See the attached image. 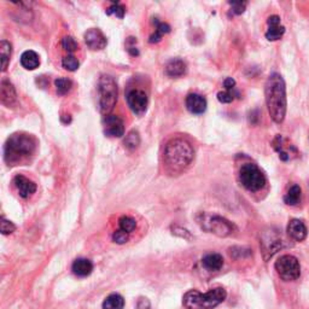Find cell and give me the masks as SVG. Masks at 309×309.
<instances>
[{
  "mask_svg": "<svg viewBox=\"0 0 309 309\" xmlns=\"http://www.w3.org/2000/svg\"><path fill=\"white\" fill-rule=\"evenodd\" d=\"M266 103L274 122L282 123L286 114V88L282 75L274 73L266 82Z\"/></svg>",
  "mask_w": 309,
  "mask_h": 309,
  "instance_id": "6da1fadb",
  "label": "cell"
},
{
  "mask_svg": "<svg viewBox=\"0 0 309 309\" xmlns=\"http://www.w3.org/2000/svg\"><path fill=\"white\" fill-rule=\"evenodd\" d=\"M36 147V141L30 134L15 133L5 144V161L10 166L20 165L29 159Z\"/></svg>",
  "mask_w": 309,
  "mask_h": 309,
  "instance_id": "7a4b0ae2",
  "label": "cell"
},
{
  "mask_svg": "<svg viewBox=\"0 0 309 309\" xmlns=\"http://www.w3.org/2000/svg\"><path fill=\"white\" fill-rule=\"evenodd\" d=\"M193 149L184 139H173L165 149V162L171 173H180L193 160Z\"/></svg>",
  "mask_w": 309,
  "mask_h": 309,
  "instance_id": "3957f363",
  "label": "cell"
},
{
  "mask_svg": "<svg viewBox=\"0 0 309 309\" xmlns=\"http://www.w3.org/2000/svg\"><path fill=\"white\" fill-rule=\"evenodd\" d=\"M227 297L226 290L215 287L202 293L197 290H190L182 297V304L186 309H214Z\"/></svg>",
  "mask_w": 309,
  "mask_h": 309,
  "instance_id": "277c9868",
  "label": "cell"
},
{
  "mask_svg": "<svg viewBox=\"0 0 309 309\" xmlns=\"http://www.w3.org/2000/svg\"><path fill=\"white\" fill-rule=\"evenodd\" d=\"M99 110L103 115H109L117 100V86L110 75H101L98 81Z\"/></svg>",
  "mask_w": 309,
  "mask_h": 309,
  "instance_id": "5b68a950",
  "label": "cell"
},
{
  "mask_svg": "<svg viewBox=\"0 0 309 309\" xmlns=\"http://www.w3.org/2000/svg\"><path fill=\"white\" fill-rule=\"evenodd\" d=\"M239 179L243 186L248 188L249 191H252V192H256V191L264 188L266 181H267L261 169L254 163H246L240 168Z\"/></svg>",
  "mask_w": 309,
  "mask_h": 309,
  "instance_id": "8992f818",
  "label": "cell"
},
{
  "mask_svg": "<svg viewBox=\"0 0 309 309\" xmlns=\"http://www.w3.org/2000/svg\"><path fill=\"white\" fill-rule=\"evenodd\" d=\"M276 271L278 276L285 282H292L299 278L301 267L298 260L292 255H284L276 262Z\"/></svg>",
  "mask_w": 309,
  "mask_h": 309,
  "instance_id": "52a82bcc",
  "label": "cell"
},
{
  "mask_svg": "<svg viewBox=\"0 0 309 309\" xmlns=\"http://www.w3.org/2000/svg\"><path fill=\"white\" fill-rule=\"evenodd\" d=\"M203 227L219 237L230 236L233 231V225L220 216H210L208 220H204L203 222Z\"/></svg>",
  "mask_w": 309,
  "mask_h": 309,
  "instance_id": "ba28073f",
  "label": "cell"
},
{
  "mask_svg": "<svg viewBox=\"0 0 309 309\" xmlns=\"http://www.w3.org/2000/svg\"><path fill=\"white\" fill-rule=\"evenodd\" d=\"M127 103L135 115L141 116L146 113L149 99L146 93L141 89H132L127 94Z\"/></svg>",
  "mask_w": 309,
  "mask_h": 309,
  "instance_id": "9c48e42d",
  "label": "cell"
},
{
  "mask_svg": "<svg viewBox=\"0 0 309 309\" xmlns=\"http://www.w3.org/2000/svg\"><path fill=\"white\" fill-rule=\"evenodd\" d=\"M104 133L111 138H121L125 134V125L123 121L116 115H108L104 117Z\"/></svg>",
  "mask_w": 309,
  "mask_h": 309,
  "instance_id": "30bf717a",
  "label": "cell"
},
{
  "mask_svg": "<svg viewBox=\"0 0 309 309\" xmlns=\"http://www.w3.org/2000/svg\"><path fill=\"white\" fill-rule=\"evenodd\" d=\"M85 42L91 50H103L107 46V38L99 29H89L85 33Z\"/></svg>",
  "mask_w": 309,
  "mask_h": 309,
  "instance_id": "8fae6325",
  "label": "cell"
},
{
  "mask_svg": "<svg viewBox=\"0 0 309 309\" xmlns=\"http://www.w3.org/2000/svg\"><path fill=\"white\" fill-rule=\"evenodd\" d=\"M14 184L22 198H28V197L32 196L33 193H35L36 191V185L34 184L32 180L23 177V175H17V177H15Z\"/></svg>",
  "mask_w": 309,
  "mask_h": 309,
  "instance_id": "7c38bea8",
  "label": "cell"
},
{
  "mask_svg": "<svg viewBox=\"0 0 309 309\" xmlns=\"http://www.w3.org/2000/svg\"><path fill=\"white\" fill-rule=\"evenodd\" d=\"M268 24V30L266 32V38L270 41H276L279 40L283 36V34L285 33V28L280 24V17L279 16H271L267 20Z\"/></svg>",
  "mask_w": 309,
  "mask_h": 309,
  "instance_id": "4fadbf2b",
  "label": "cell"
},
{
  "mask_svg": "<svg viewBox=\"0 0 309 309\" xmlns=\"http://www.w3.org/2000/svg\"><path fill=\"white\" fill-rule=\"evenodd\" d=\"M186 108L192 114H203L207 109V100L200 94L191 93L186 98Z\"/></svg>",
  "mask_w": 309,
  "mask_h": 309,
  "instance_id": "5bb4252c",
  "label": "cell"
},
{
  "mask_svg": "<svg viewBox=\"0 0 309 309\" xmlns=\"http://www.w3.org/2000/svg\"><path fill=\"white\" fill-rule=\"evenodd\" d=\"M287 233L289 236L292 238V239L297 240V242H301V240H304L305 237H307V227L301 220H297V219H293L289 222L287 225Z\"/></svg>",
  "mask_w": 309,
  "mask_h": 309,
  "instance_id": "9a60e30c",
  "label": "cell"
},
{
  "mask_svg": "<svg viewBox=\"0 0 309 309\" xmlns=\"http://www.w3.org/2000/svg\"><path fill=\"white\" fill-rule=\"evenodd\" d=\"M0 97H2V103L10 107L16 101V91H15L14 85L8 80H3L2 87H0Z\"/></svg>",
  "mask_w": 309,
  "mask_h": 309,
  "instance_id": "2e32d148",
  "label": "cell"
},
{
  "mask_svg": "<svg viewBox=\"0 0 309 309\" xmlns=\"http://www.w3.org/2000/svg\"><path fill=\"white\" fill-rule=\"evenodd\" d=\"M72 270L77 277H87L93 271V264L87 259H77L74 261Z\"/></svg>",
  "mask_w": 309,
  "mask_h": 309,
  "instance_id": "e0dca14e",
  "label": "cell"
},
{
  "mask_svg": "<svg viewBox=\"0 0 309 309\" xmlns=\"http://www.w3.org/2000/svg\"><path fill=\"white\" fill-rule=\"evenodd\" d=\"M166 73L167 75L171 77L182 76L185 73H186V64H185L184 61L179 60V58H175V60H172L168 64H167Z\"/></svg>",
  "mask_w": 309,
  "mask_h": 309,
  "instance_id": "ac0fdd59",
  "label": "cell"
},
{
  "mask_svg": "<svg viewBox=\"0 0 309 309\" xmlns=\"http://www.w3.org/2000/svg\"><path fill=\"white\" fill-rule=\"evenodd\" d=\"M202 264L205 270H208L209 272H216L220 271L222 266H224V259L219 254H209L203 258Z\"/></svg>",
  "mask_w": 309,
  "mask_h": 309,
  "instance_id": "d6986e66",
  "label": "cell"
},
{
  "mask_svg": "<svg viewBox=\"0 0 309 309\" xmlns=\"http://www.w3.org/2000/svg\"><path fill=\"white\" fill-rule=\"evenodd\" d=\"M21 64L24 69L34 70L39 67L40 60L39 56L34 51H26L21 56Z\"/></svg>",
  "mask_w": 309,
  "mask_h": 309,
  "instance_id": "ffe728a7",
  "label": "cell"
},
{
  "mask_svg": "<svg viewBox=\"0 0 309 309\" xmlns=\"http://www.w3.org/2000/svg\"><path fill=\"white\" fill-rule=\"evenodd\" d=\"M123 307H125V299L119 293L108 296L103 302V309H123Z\"/></svg>",
  "mask_w": 309,
  "mask_h": 309,
  "instance_id": "44dd1931",
  "label": "cell"
},
{
  "mask_svg": "<svg viewBox=\"0 0 309 309\" xmlns=\"http://www.w3.org/2000/svg\"><path fill=\"white\" fill-rule=\"evenodd\" d=\"M301 187L298 185H293L290 187V190L287 191V193L284 197V202L289 205H296L298 204L299 200H301Z\"/></svg>",
  "mask_w": 309,
  "mask_h": 309,
  "instance_id": "7402d4cb",
  "label": "cell"
},
{
  "mask_svg": "<svg viewBox=\"0 0 309 309\" xmlns=\"http://www.w3.org/2000/svg\"><path fill=\"white\" fill-rule=\"evenodd\" d=\"M10 56H11V45L10 42H8L6 40H3L0 42V57H2V69L3 72H5L6 68L9 66V62H10Z\"/></svg>",
  "mask_w": 309,
  "mask_h": 309,
  "instance_id": "603a6c76",
  "label": "cell"
},
{
  "mask_svg": "<svg viewBox=\"0 0 309 309\" xmlns=\"http://www.w3.org/2000/svg\"><path fill=\"white\" fill-rule=\"evenodd\" d=\"M56 89H57L58 94H67L68 92L70 91L73 87V82L70 81L69 79H66V77H60L55 81Z\"/></svg>",
  "mask_w": 309,
  "mask_h": 309,
  "instance_id": "cb8c5ba5",
  "label": "cell"
},
{
  "mask_svg": "<svg viewBox=\"0 0 309 309\" xmlns=\"http://www.w3.org/2000/svg\"><path fill=\"white\" fill-rule=\"evenodd\" d=\"M119 225L120 230L127 232V233H132L135 230V227H137V222L131 216H122L119 220Z\"/></svg>",
  "mask_w": 309,
  "mask_h": 309,
  "instance_id": "d4e9b609",
  "label": "cell"
},
{
  "mask_svg": "<svg viewBox=\"0 0 309 309\" xmlns=\"http://www.w3.org/2000/svg\"><path fill=\"white\" fill-rule=\"evenodd\" d=\"M140 144V137H139V133L137 131H132L129 132L127 135H126L125 139V145L127 149L134 150L137 149Z\"/></svg>",
  "mask_w": 309,
  "mask_h": 309,
  "instance_id": "484cf974",
  "label": "cell"
},
{
  "mask_svg": "<svg viewBox=\"0 0 309 309\" xmlns=\"http://www.w3.org/2000/svg\"><path fill=\"white\" fill-rule=\"evenodd\" d=\"M62 64H63V67L66 68L67 70H69V72H75L80 66L79 61H77L76 57H74L73 55H69L67 56V57H64L63 61H62Z\"/></svg>",
  "mask_w": 309,
  "mask_h": 309,
  "instance_id": "4316f807",
  "label": "cell"
},
{
  "mask_svg": "<svg viewBox=\"0 0 309 309\" xmlns=\"http://www.w3.org/2000/svg\"><path fill=\"white\" fill-rule=\"evenodd\" d=\"M62 46H63L64 50L70 52V54L79 48V45H77L73 36H64L63 40H62Z\"/></svg>",
  "mask_w": 309,
  "mask_h": 309,
  "instance_id": "83f0119b",
  "label": "cell"
},
{
  "mask_svg": "<svg viewBox=\"0 0 309 309\" xmlns=\"http://www.w3.org/2000/svg\"><path fill=\"white\" fill-rule=\"evenodd\" d=\"M113 239H114V242L117 244H125L129 239V233L122 230H117L114 232Z\"/></svg>",
  "mask_w": 309,
  "mask_h": 309,
  "instance_id": "f1b7e54d",
  "label": "cell"
},
{
  "mask_svg": "<svg viewBox=\"0 0 309 309\" xmlns=\"http://www.w3.org/2000/svg\"><path fill=\"white\" fill-rule=\"evenodd\" d=\"M0 230H2L3 234H10L16 230V226H15L14 224H12L11 221L5 220L4 218L2 219V224H0Z\"/></svg>",
  "mask_w": 309,
  "mask_h": 309,
  "instance_id": "f546056e",
  "label": "cell"
},
{
  "mask_svg": "<svg viewBox=\"0 0 309 309\" xmlns=\"http://www.w3.org/2000/svg\"><path fill=\"white\" fill-rule=\"evenodd\" d=\"M125 11H126L125 8H123L122 5L114 4L110 9H108L107 14L108 15H116V17L122 18L123 16H125Z\"/></svg>",
  "mask_w": 309,
  "mask_h": 309,
  "instance_id": "4dcf8cb0",
  "label": "cell"
},
{
  "mask_svg": "<svg viewBox=\"0 0 309 309\" xmlns=\"http://www.w3.org/2000/svg\"><path fill=\"white\" fill-rule=\"evenodd\" d=\"M218 99L219 101H221V103H231V101H233L234 99L233 89H232V91L220 92V93L218 94Z\"/></svg>",
  "mask_w": 309,
  "mask_h": 309,
  "instance_id": "1f68e13d",
  "label": "cell"
},
{
  "mask_svg": "<svg viewBox=\"0 0 309 309\" xmlns=\"http://www.w3.org/2000/svg\"><path fill=\"white\" fill-rule=\"evenodd\" d=\"M156 22V32H159L160 34H167L171 32V27L168 26L167 23H162V22H159V21H154Z\"/></svg>",
  "mask_w": 309,
  "mask_h": 309,
  "instance_id": "d6a6232c",
  "label": "cell"
},
{
  "mask_svg": "<svg viewBox=\"0 0 309 309\" xmlns=\"http://www.w3.org/2000/svg\"><path fill=\"white\" fill-rule=\"evenodd\" d=\"M231 5H232V9H233L234 14L240 15V14H243L244 10H245V5L246 4H245V3L239 2V3H231Z\"/></svg>",
  "mask_w": 309,
  "mask_h": 309,
  "instance_id": "836d02e7",
  "label": "cell"
},
{
  "mask_svg": "<svg viewBox=\"0 0 309 309\" xmlns=\"http://www.w3.org/2000/svg\"><path fill=\"white\" fill-rule=\"evenodd\" d=\"M137 309H150V302L147 298H140L138 301Z\"/></svg>",
  "mask_w": 309,
  "mask_h": 309,
  "instance_id": "e575fe53",
  "label": "cell"
},
{
  "mask_svg": "<svg viewBox=\"0 0 309 309\" xmlns=\"http://www.w3.org/2000/svg\"><path fill=\"white\" fill-rule=\"evenodd\" d=\"M234 85H236V81H234L232 77H227L224 82V86L225 88H226V91H232V89L234 88Z\"/></svg>",
  "mask_w": 309,
  "mask_h": 309,
  "instance_id": "d590c367",
  "label": "cell"
},
{
  "mask_svg": "<svg viewBox=\"0 0 309 309\" xmlns=\"http://www.w3.org/2000/svg\"><path fill=\"white\" fill-rule=\"evenodd\" d=\"M162 34H160L159 32H154V34H152V35L150 36V42H159L161 39H162Z\"/></svg>",
  "mask_w": 309,
  "mask_h": 309,
  "instance_id": "8d00e7d4",
  "label": "cell"
}]
</instances>
